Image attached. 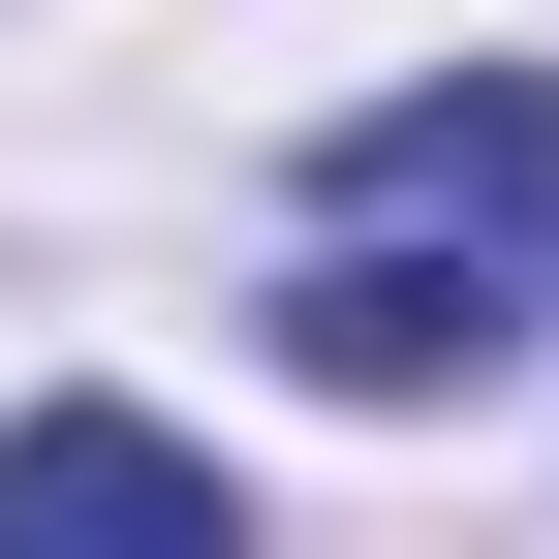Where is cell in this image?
Returning <instances> with one entry per match:
<instances>
[{
    "label": "cell",
    "instance_id": "1",
    "mask_svg": "<svg viewBox=\"0 0 559 559\" xmlns=\"http://www.w3.org/2000/svg\"><path fill=\"white\" fill-rule=\"evenodd\" d=\"M559 280V62H466V94H373L311 156V249H280V373L311 404H436L498 373Z\"/></svg>",
    "mask_w": 559,
    "mask_h": 559
},
{
    "label": "cell",
    "instance_id": "2",
    "mask_svg": "<svg viewBox=\"0 0 559 559\" xmlns=\"http://www.w3.org/2000/svg\"><path fill=\"white\" fill-rule=\"evenodd\" d=\"M0 528H218V466H187L156 404H32V436H0Z\"/></svg>",
    "mask_w": 559,
    "mask_h": 559
}]
</instances>
